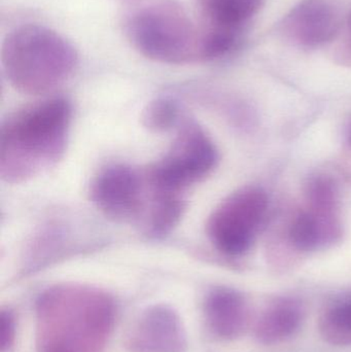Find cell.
<instances>
[{
  "label": "cell",
  "mask_w": 351,
  "mask_h": 352,
  "mask_svg": "<svg viewBox=\"0 0 351 352\" xmlns=\"http://www.w3.org/2000/svg\"><path fill=\"white\" fill-rule=\"evenodd\" d=\"M71 107L63 98L47 99L10 116L0 131V175L22 184L51 168L63 156Z\"/></svg>",
  "instance_id": "1"
},
{
  "label": "cell",
  "mask_w": 351,
  "mask_h": 352,
  "mask_svg": "<svg viewBox=\"0 0 351 352\" xmlns=\"http://www.w3.org/2000/svg\"><path fill=\"white\" fill-rule=\"evenodd\" d=\"M78 52L62 35L43 25L27 24L10 31L1 47V63L10 84L19 92H51L69 78Z\"/></svg>",
  "instance_id": "2"
},
{
  "label": "cell",
  "mask_w": 351,
  "mask_h": 352,
  "mask_svg": "<svg viewBox=\"0 0 351 352\" xmlns=\"http://www.w3.org/2000/svg\"><path fill=\"white\" fill-rule=\"evenodd\" d=\"M128 41L144 57L165 64L200 62V27L174 0H152L125 23Z\"/></svg>",
  "instance_id": "3"
},
{
  "label": "cell",
  "mask_w": 351,
  "mask_h": 352,
  "mask_svg": "<svg viewBox=\"0 0 351 352\" xmlns=\"http://www.w3.org/2000/svg\"><path fill=\"white\" fill-rule=\"evenodd\" d=\"M216 162L218 151L207 134L195 122L185 121L167 154L146 173L156 186L183 192L210 175Z\"/></svg>",
  "instance_id": "4"
},
{
  "label": "cell",
  "mask_w": 351,
  "mask_h": 352,
  "mask_svg": "<svg viewBox=\"0 0 351 352\" xmlns=\"http://www.w3.org/2000/svg\"><path fill=\"white\" fill-rule=\"evenodd\" d=\"M267 208V197L259 188L238 190L223 201L207 221L212 243L227 256H240L251 248L253 232Z\"/></svg>",
  "instance_id": "5"
},
{
  "label": "cell",
  "mask_w": 351,
  "mask_h": 352,
  "mask_svg": "<svg viewBox=\"0 0 351 352\" xmlns=\"http://www.w3.org/2000/svg\"><path fill=\"white\" fill-rule=\"evenodd\" d=\"M90 196L93 204L109 219L140 225L148 208L150 190L144 171L113 164L94 178Z\"/></svg>",
  "instance_id": "6"
},
{
  "label": "cell",
  "mask_w": 351,
  "mask_h": 352,
  "mask_svg": "<svg viewBox=\"0 0 351 352\" xmlns=\"http://www.w3.org/2000/svg\"><path fill=\"white\" fill-rule=\"evenodd\" d=\"M340 30L337 10L328 0H303L280 25V32L288 41L307 49L331 43Z\"/></svg>",
  "instance_id": "7"
},
{
  "label": "cell",
  "mask_w": 351,
  "mask_h": 352,
  "mask_svg": "<svg viewBox=\"0 0 351 352\" xmlns=\"http://www.w3.org/2000/svg\"><path fill=\"white\" fill-rule=\"evenodd\" d=\"M136 352H181L185 346V335L174 311L154 307L140 316L129 337Z\"/></svg>",
  "instance_id": "8"
},
{
  "label": "cell",
  "mask_w": 351,
  "mask_h": 352,
  "mask_svg": "<svg viewBox=\"0 0 351 352\" xmlns=\"http://www.w3.org/2000/svg\"><path fill=\"white\" fill-rule=\"evenodd\" d=\"M205 316L214 334L226 340H233L247 330L249 308L240 294L220 287L206 298Z\"/></svg>",
  "instance_id": "9"
},
{
  "label": "cell",
  "mask_w": 351,
  "mask_h": 352,
  "mask_svg": "<svg viewBox=\"0 0 351 352\" xmlns=\"http://www.w3.org/2000/svg\"><path fill=\"white\" fill-rule=\"evenodd\" d=\"M304 310L293 300L270 306L256 324V339L262 344L275 345L292 338L302 326Z\"/></svg>",
  "instance_id": "10"
},
{
  "label": "cell",
  "mask_w": 351,
  "mask_h": 352,
  "mask_svg": "<svg viewBox=\"0 0 351 352\" xmlns=\"http://www.w3.org/2000/svg\"><path fill=\"white\" fill-rule=\"evenodd\" d=\"M264 0H198L202 26L241 32L258 14Z\"/></svg>",
  "instance_id": "11"
},
{
  "label": "cell",
  "mask_w": 351,
  "mask_h": 352,
  "mask_svg": "<svg viewBox=\"0 0 351 352\" xmlns=\"http://www.w3.org/2000/svg\"><path fill=\"white\" fill-rule=\"evenodd\" d=\"M319 331L326 342L335 346L351 345V302L330 308L319 318Z\"/></svg>",
  "instance_id": "12"
},
{
  "label": "cell",
  "mask_w": 351,
  "mask_h": 352,
  "mask_svg": "<svg viewBox=\"0 0 351 352\" xmlns=\"http://www.w3.org/2000/svg\"><path fill=\"white\" fill-rule=\"evenodd\" d=\"M141 123L154 133H162L181 125L179 103L168 97L150 101L142 111Z\"/></svg>",
  "instance_id": "13"
},
{
  "label": "cell",
  "mask_w": 351,
  "mask_h": 352,
  "mask_svg": "<svg viewBox=\"0 0 351 352\" xmlns=\"http://www.w3.org/2000/svg\"><path fill=\"white\" fill-rule=\"evenodd\" d=\"M321 235V225L315 213H300L291 225L290 239L298 250H313L319 243Z\"/></svg>",
  "instance_id": "14"
},
{
  "label": "cell",
  "mask_w": 351,
  "mask_h": 352,
  "mask_svg": "<svg viewBox=\"0 0 351 352\" xmlns=\"http://www.w3.org/2000/svg\"><path fill=\"white\" fill-rule=\"evenodd\" d=\"M309 195L315 210L326 213L333 209L334 192L327 182L317 180L313 182Z\"/></svg>",
  "instance_id": "15"
},
{
  "label": "cell",
  "mask_w": 351,
  "mask_h": 352,
  "mask_svg": "<svg viewBox=\"0 0 351 352\" xmlns=\"http://www.w3.org/2000/svg\"><path fill=\"white\" fill-rule=\"evenodd\" d=\"M0 346L1 351L4 352L10 349L14 344V332H16V327H14V318L10 311H2L1 318H0Z\"/></svg>",
  "instance_id": "16"
},
{
  "label": "cell",
  "mask_w": 351,
  "mask_h": 352,
  "mask_svg": "<svg viewBox=\"0 0 351 352\" xmlns=\"http://www.w3.org/2000/svg\"><path fill=\"white\" fill-rule=\"evenodd\" d=\"M346 32V35H344L343 39H342L341 47H340L344 54L351 52V14L350 19H348Z\"/></svg>",
  "instance_id": "17"
},
{
  "label": "cell",
  "mask_w": 351,
  "mask_h": 352,
  "mask_svg": "<svg viewBox=\"0 0 351 352\" xmlns=\"http://www.w3.org/2000/svg\"><path fill=\"white\" fill-rule=\"evenodd\" d=\"M121 1L126 2V3H135V2H138L139 0H121Z\"/></svg>",
  "instance_id": "18"
},
{
  "label": "cell",
  "mask_w": 351,
  "mask_h": 352,
  "mask_svg": "<svg viewBox=\"0 0 351 352\" xmlns=\"http://www.w3.org/2000/svg\"><path fill=\"white\" fill-rule=\"evenodd\" d=\"M350 142H351V132H350Z\"/></svg>",
  "instance_id": "19"
}]
</instances>
